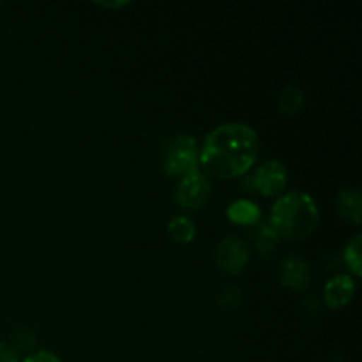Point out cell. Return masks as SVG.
Returning a JSON list of instances; mask_svg holds the SVG:
<instances>
[{"label": "cell", "instance_id": "cell-1", "mask_svg": "<svg viewBox=\"0 0 362 362\" xmlns=\"http://www.w3.org/2000/svg\"><path fill=\"white\" fill-rule=\"evenodd\" d=\"M260 151L258 134L240 122L214 127L198 148L200 165L219 179L243 177L253 168Z\"/></svg>", "mask_w": 362, "mask_h": 362}, {"label": "cell", "instance_id": "cell-2", "mask_svg": "<svg viewBox=\"0 0 362 362\" xmlns=\"http://www.w3.org/2000/svg\"><path fill=\"white\" fill-rule=\"evenodd\" d=\"M320 211L313 198L300 191H292L274 202L269 225L279 237L304 239L317 230Z\"/></svg>", "mask_w": 362, "mask_h": 362}, {"label": "cell", "instance_id": "cell-3", "mask_svg": "<svg viewBox=\"0 0 362 362\" xmlns=\"http://www.w3.org/2000/svg\"><path fill=\"white\" fill-rule=\"evenodd\" d=\"M198 144L193 136L177 134L166 140L163 152V170L170 177H186L198 172Z\"/></svg>", "mask_w": 362, "mask_h": 362}, {"label": "cell", "instance_id": "cell-4", "mask_svg": "<svg viewBox=\"0 0 362 362\" xmlns=\"http://www.w3.org/2000/svg\"><path fill=\"white\" fill-rule=\"evenodd\" d=\"M209 197H211V182L200 172L182 177L175 187V202L187 211L202 209L209 202Z\"/></svg>", "mask_w": 362, "mask_h": 362}, {"label": "cell", "instance_id": "cell-5", "mask_svg": "<svg viewBox=\"0 0 362 362\" xmlns=\"http://www.w3.org/2000/svg\"><path fill=\"white\" fill-rule=\"evenodd\" d=\"M286 180H288V173H286L285 165L271 159V161H265L258 170H255L250 184L253 189L265 197H276L285 189Z\"/></svg>", "mask_w": 362, "mask_h": 362}, {"label": "cell", "instance_id": "cell-6", "mask_svg": "<svg viewBox=\"0 0 362 362\" xmlns=\"http://www.w3.org/2000/svg\"><path fill=\"white\" fill-rule=\"evenodd\" d=\"M250 262V246L235 237H226L216 246V264L228 274H237Z\"/></svg>", "mask_w": 362, "mask_h": 362}, {"label": "cell", "instance_id": "cell-7", "mask_svg": "<svg viewBox=\"0 0 362 362\" xmlns=\"http://www.w3.org/2000/svg\"><path fill=\"white\" fill-rule=\"evenodd\" d=\"M354 293H356V281L349 274H339L327 281L324 288V299L329 308L339 310L352 300Z\"/></svg>", "mask_w": 362, "mask_h": 362}, {"label": "cell", "instance_id": "cell-8", "mask_svg": "<svg viewBox=\"0 0 362 362\" xmlns=\"http://www.w3.org/2000/svg\"><path fill=\"white\" fill-rule=\"evenodd\" d=\"M311 269L304 258L292 257L285 258L281 264V283L292 290H303L310 285Z\"/></svg>", "mask_w": 362, "mask_h": 362}, {"label": "cell", "instance_id": "cell-9", "mask_svg": "<svg viewBox=\"0 0 362 362\" xmlns=\"http://www.w3.org/2000/svg\"><path fill=\"white\" fill-rule=\"evenodd\" d=\"M226 214L230 221L237 225H255L260 219V207L250 200H237L230 204Z\"/></svg>", "mask_w": 362, "mask_h": 362}, {"label": "cell", "instance_id": "cell-10", "mask_svg": "<svg viewBox=\"0 0 362 362\" xmlns=\"http://www.w3.org/2000/svg\"><path fill=\"white\" fill-rule=\"evenodd\" d=\"M338 209L343 218L359 225L362 219V202L361 193L357 189H343L338 194Z\"/></svg>", "mask_w": 362, "mask_h": 362}, {"label": "cell", "instance_id": "cell-11", "mask_svg": "<svg viewBox=\"0 0 362 362\" xmlns=\"http://www.w3.org/2000/svg\"><path fill=\"white\" fill-rule=\"evenodd\" d=\"M168 232L170 237H172L175 243L187 244L194 239V235H197V226H194L193 219L180 214L175 216V218L168 223Z\"/></svg>", "mask_w": 362, "mask_h": 362}, {"label": "cell", "instance_id": "cell-12", "mask_svg": "<svg viewBox=\"0 0 362 362\" xmlns=\"http://www.w3.org/2000/svg\"><path fill=\"white\" fill-rule=\"evenodd\" d=\"M303 108V94L296 87H288L279 99V110L285 115H296Z\"/></svg>", "mask_w": 362, "mask_h": 362}, {"label": "cell", "instance_id": "cell-13", "mask_svg": "<svg viewBox=\"0 0 362 362\" xmlns=\"http://www.w3.org/2000/svg\"><path fill=\"white\" fill-rule=\"evenodd\" d=\"M361 235H356L345 246V262L350 267V271L356 276L362 274V258H361Z\"/></svg>", "mask_w": 362, "mask_h": 362}, {"label": "cell", "instance_id": "cell-14", "mask_svg": "<svg viewBox=\"0 0 362 362\" xmlns=\"http://www.w3.org/2000/svg\"><path fill=\"white\" fill-rule=\"evenodd\" d=\"M255 239H257L258 247H260L262 253H271L276 246V240L279 239L278 233L274 232L271 225H260V230L255 233Z\"/></svg>", "mask_w": 362, "mask_h": 362}, {"label": "cell", "instance_id": "cell-15", "mask_svg": "<svg viewBox=\"0 0 362 362\" xmlns=\"http://www.w3.org/2000/svg\"><path fill=\"white\" fill-rule=\"evenodd\" d=\"M0 362H20V354L9 343H0Z\"/></svg>", "mask_w": 362, "mask_h": 362}, {"label": "cell", "instance_id": "cell-16", "mask_svg": "<svg viewBox=\"0 0 362 362\" xmlns=\"http://www.w3.org/2000/svg\"><path fill=\"white\" fill-rule=\"evenodd\" d=\"M23 362H62L55 354L46 352V350H39V352L30 354L28 357H25Z\"/></svg>", "mask_w": 362, "mask_h": 362}, {"label": "cell", "instance_id": "cell-17", "mask_svg": "<svg viewBox=\"0 0 362 362\" xmlns=\"http://www.w3.org/2000/svg\"><path fill=\"white\" fill-rule=\"evenodd\" d=\"M127 2H99V6L103 7H122L126 6Z\"/></svg>", "mask_w": 362, "mask_h": 362}]
</instances>
